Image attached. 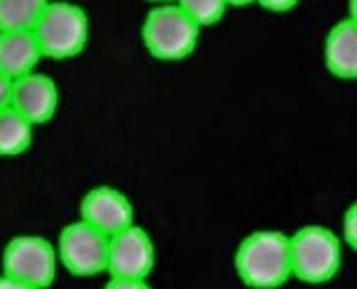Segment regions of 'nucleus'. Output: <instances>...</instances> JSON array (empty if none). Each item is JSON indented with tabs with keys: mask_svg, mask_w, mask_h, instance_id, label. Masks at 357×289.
<instances>
[{
	"mask_svg": "<svg viewBox=\"0 0 357 289\" xmlns=\"http://www.w3.org/2000/svg\"><path fill=\"white\" fill-rule=\"evenodd\" d=\"M56 255L61 267L74 277H98L108 269V235L79 218L61 228Z\"/></svg>",
	"mask_w": 357,
	"mask_h": 289,
	"instance_id": "obj_6",
	"label": "nucleus"
},
{
	"mask_svg": "<svg viewBox=\"0 0 357 289\" xmlns=\"http://www.w3.org/2000/svg\"><path fill=\"white\" fill-rule=\"evenodd\" d=\"M0 289H35V287H30V284H25V282H17V279L0 272Z\"/></svg>",
	"mask_w": 357,
	"mask_h": 289,
	"instance_id": "obj_19",
	"label": "nucleus"
},
{
	"mask_svg": "<svg viewBox=\"0 0 357 289\" xmlns=\"http://www.w3.org/2000/svg\"><path fill=\"white\" fill-rule=\"evenodd\" d=\"M235 272L250 289H279L294 277L291 245L282 230H255L235 250Z\"/></svg>",
	"mask_w": 357,
	"mask_h": 289,
	"instance_id": "obj_1",
	"label": "nucleus"
},
{
	"mask_svg": "<svg viewBox=\"0 0 357 289\" xmlns=\"http://www.w3.org/2000/svg\"><path fill=\"white\" fill-rule=\"evenodd\" d=\"M35 125L13 105L0 110V157H20L32 147Z\"/></svg>",
	"mask_w": 357,
	"mask_h": 289,
	"instance_id": "obj_12",
	"label": "nucleus"
},
{
	"mask_svg": "<svg viewBox=\"0 0 357 289\" xmlns=\"http://www.w3.org/2000/svg\"><path fill=\"white\" fill-rule=\"evenodd\" d=\"M252 3H257V0H228L230 8H248V6H252Z\"/></svg>",
	"mask_w": 357,
	"mask_h": 289,
	"instance_id": "obj_21",
	"label": "nucleus"
},
{
	"mask_svg": "<svg viewBox=\"0 0 357 289\" xmlns=\"http://www.w3.org/2000/svg\"><path fill=\"white\" fill-rule=\"evenodd\" d=\"M176 6L204 30V27H213L228 13V0H176Z\"/></svg>",
	"mask_w": 357,
	"mask_h": 289,
	"instance_id": "obj_14",
	"label": "nucleus"
},
{
	"mask_svg": "<svg viewBox=\"0 0 357 289\" xmlns=\"http://www.w3.org/2000/svg\"><path fill=\"white\" fill-rule=\"evenodd\" d=\"M157 262V248L152 235L137 223L128 225L108 238V269L110 277L149 279Z\"/></svg>",
	"mask_w": 357,
	"mask_h": 289,
	"instance_id": "obj_7",
	"label": "nucleus"
},
{
	"mask_svg": "<svg viewBox=\"0 0 357 289\" xmlns=\"http://www.w3.org/2000/svg\"><path fill=\"white\" fill-rule=\"evenodd\" d=\"M347 17L357 22V0H347Z\"/></svg>",
	"mask_w": 357,
	"mask_h": 289,
	"instance_id": "obj_20",
	"label": "nucleus"
},
{
	"mask_svg": "<svg viewBox=\"0 0 357 289\" xmlns=\"http://www.w3.org/2000/svg\"><path fill=\"white\" fill-rule=\"evenodd\" d=\"M142 45L159 61L189 59L199 47L201 27L176 3L157 6L142 22Z\"/></svg>",
	"mask_w": 357,
	"mask_h": 289,
	"instance_id": "obj_3",
	"label": "nucleus"
},
{
	"mask_svg": "<svg viewBox=\"0 0 357 289\" xmlns=\"http://www.w3.org/2000/svg\"><path fill=\"white\" fill-rule=\"evenodd\" d=\"M50 0H0V32L35 30Z\"/></svg>",
	"mask_w": 357,
	"mask_h": 289,
	"instance_id": "obj_13",
	"label": "nucleus"
},
{
	"mask_svg": "<svg viewBox=\"0 0 357 289\" xmlns=\"http://www.w3.org/2000/svg\"><path fill=\"white\" fill-rule=\"evenodd\" d=\"M342 240L357 253V201H352L342 216Z\"/></svg>",
	"mask_w": 357,
	"mask_h": 289,
	"instance_id": "obj_15",
	"label": "nucleus"
},
{
	"mask_svg": "<svg viewBox=\"0 0 357 289\" xmlns=\"http://www.w3.org/2000/svg\"><path fill=\"white\" fill-rule=\"evenodd\" d=\"M56 245L42 235H15L3 248V274L35 289H50L56 279Z\"/></svg>",
	"mask_w": 357,
	"mask_h": 289,
	"instance_id": "obj_5",
	"label": "nucleus"
},
{
	"mask_svg": "<svg viewBox=\"0 0 357 289\" xmlns=\"http://www.w3.org/2000/svg\"><path fill=\"white\" fill-rule=\"evenodd\" d=\"M79 211L84 223L93 225L108 238L135 223V206L130 196L108 184L93 186L91 191H86Z\"/></svg>",
	"mask_w": 357,
	"mask_h": 289,
	"instance_id": "obj_8",
	"label": "nucleus"
},
{
	"mask_svg": "<svg viewBox=\"0 0 357 289\" xmlns=\"http://www.w3.org/2000/svg\"><path fill=\"white\" fill-rule=\"evenodd\" d=\"M10 105L32 125H47L59 110V86L52 76L32 71L13 81Z\"/></svg>",
	"mask_w": 357,
	"mask_h": 289,
	"instance_id": "obj_9",
	"label": "nucleus"
},
{
	"mask_svg": "<svg viewBox=\"0 0 357 289\" xmlns=\"http://www.w3.org/2000/svg\"><path fill=\"white\" fill-rule=\"evenodd\" d=\"M291 274L303 284H326L342 267V243L326 225H303L289 235Z\"/></svg>",
	"mask_w": 357,
	"mask_h": 289,
	"instance_id": "obj_4",
	"label": "nucleus"
},
{
	"mask_svg": "<svg viewBox=\"0 0 357 289\" xmlns=\"http://www.w3.org/2000/svg\"><path fill=\"white\" fill-rule=\"evenodd\" d=\"M147 3H154V6H169V3H176V0H147Z\"/></svg>",
	"mask_w": 357,
	"mask_h": 289,
	"instance_id": "obj_22",
	"label": "nucleus"
},
{
	"mask_svg": "<svg viewBox=\"0 0 357 289\" xmlns=\"http://www.w3.org/2000/svg\"><path fill=\"white\" fill-rule=\"evenodd\" d=\"M323 59L335 79L357 81V22L345 17L328 30Z\"/></svg>",
	"mask_w": 357,
	"mask_h": 289,
	"instance_id": "obj_10",
	"label": "nucleus"
},
{
	"mask_svg": "<svg viewBox=\"0 0 357 289\" xmlns=\"http://www.w3.org/2000/svg\"><path fill=\"white\" fill-rule=\"evenodd\" d=\"M103 289H152L147 279H123V277H110Z\"/></svg>",
	"mask_w": 357,
	"mask_h": 289,
	"instance_id": "obj_16",
	"label": "nucleus"
},
{
	"mask_svg": "<svg viewBox=\"0 0 357 289\" xmlns=\"http://www.w3.org/2000/svg\"><path fill=\"white\" fill-rule=\"evenodd\" d=\"M42 50L32 30H6L0 32V71L13 81L37 71Z\"/></svg>",
	"mask_w": 357,
	"mask_h": 289,
	"instance_id": "obj_11",
	"label": "nucleus"
},
{
	"mask_svg": "<svg viewBox=\"0 0 357 289\" xmlns=\"http://www.w3.org/2000/svg\"><path fill=\"white\" fill-rule=\"evenodd\" d=\"M10 94H13V79L0 71V110L10 105Z\"/></svg>",
	"mask_w": 357,
	"mask_h": 289,
	"instance_id": "obj_18",
	"label": "nucleus"
},
{
	"mask_svg": "<svg viewBox=\"0 0 357 289\" xmlns=\"http://www.w3.org/2000/svg\"><path fill=\"white\" fill-rule=\"evenodd\" d=\"M32 32L45 59L64 61L79 57L89 47L91 20L84 8L71 0H50Z\"/></svg>",
	"mask_w": 357,
	"mask_h": 289,
	"instance_id": "obj_2",
	"label": "nucleus"
},
{
	"mask_svg": "<svg viewBox=\"0 0 357 289\" xmlns=\"http://www.w3.org/2000/svg\"><path fill=\"white\" fill-rule=\"evenodd\" d=\"M301 0H257V6L267 13H291Z\"/></svg>",
	"mask_w": 357,
	"mask_h": 289,
	"instance_id": "obj_17",
	"label": "nucleus"
}]
</instances>
